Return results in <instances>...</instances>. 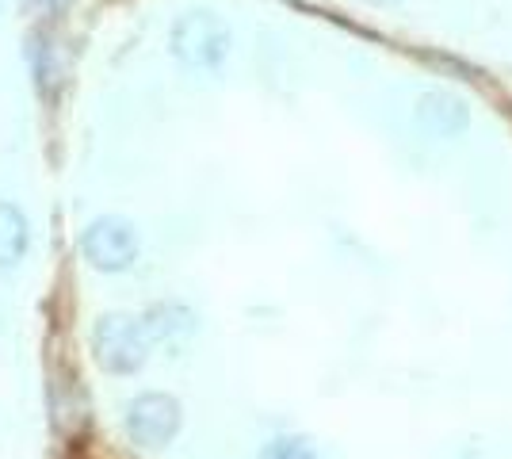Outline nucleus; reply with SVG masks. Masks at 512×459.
Segmentation results:
<instances>
[{
    "label": "nucleus",
    "instance_id": "nucleus-4",
    "mask_svg": "<svg viewBox=\"0 0 512 459\" xmlns=\"http://www.w3.org/2000/svg\"><path fill=\"white\" fill-rule=\"evenodd\" d=\"M127 433L138 448H165L172 444V437L180 433V402L172 394L161 391H146L138 394L134 402H127Z\"/></svg>",
    "mask_w": 512,
    "mask_h": 459
},
{
    "label": "nucleus",
    "instance_id": "nucleus-12",
    "mask_svg": "<svg viewBox=\"0 0 512 459\" xmlns=\"http://www.w3.org/2000/svg\"><path fill=\"white\" fill-rule=\"evenodd\" d=\"M463 459H478V456H474V452H467V456H463Z\"/></svg>",
    "mask_w": 512,
    "mask_h": 459
},
{
    "label": "nucleus",
    "instance_id": "nucleus-13",
    "mask_svg": "<svg viewBox=\"0 0 512 459\" xmlns=\"http://www.w3.org/2000/svg\"><path fill=\"white\" fill-rule=\"evenodd\" d=\"M0 16H4V0H0Z\"/></svg>",
    "mask_w": 512,
    "mask_h": 459
},
{
    "label": "nucleus",
    "instance_id": "nucleus-5",
    "mask_svg": "<svg viewBox=\"0 0 512 459\" xmlns=\"http://www.w3.org/2000/svg\"><path fill=\"white\" fill-rule=\"evenodd\" d=\"M417 123L432 138H459L470 127V108L451 92H425L417 100Z\"/></svg>",
    "mask_w": 512,
    "mask_h": 459
},
{
    "label": "nucleus",
    "instance_id": "nucleus-9",
    "mask_svg": "<svg viewBox=\"0 0 512 459\" xmlns=\"http://www.w3.org/2000/svg\"><path fill=\"white\" fill-rule=\"evenodd\" d=\"M256 459H314V448L302 437H279L272 444H264V452Z\"/></svg>",
    "mask_w": 512,
    "mask_h": 459
},
{
    "label": "nucleus",
    "instance_id": "nucleus-1",
    "mask_svg": "<svg viewBox=\"0 0 512 459\" xmlns=\"http://www.w3.org/2000/svg\"><path fill=\"white\" fill-rule=\"evenodd\" d=\"M169 50L172 58L192 73H218L234 50V31L222 16L195 8V12H184L172 20Z\"/></svg>",
    "mask_w": 512,
    "mask_h": 459
},
{
    "label": "nucleus",
    "instance_id": "nucleus-7",
    "mask_svg": "<svg viewBox=\"0 0 512 459\" xmlns=\"http://www.w3.org/2000/svg\"><path fill=\"white\" fill-rule=\"evenodd\" d=\"M27 66L35 77V88L43 96H54V88L62 85V62H58V46L46 31H31L27 35Z\"/></svg>",
    "mask_w": 512,
    "mask_h": 459
},
{
    "label": "nucleus",
    "instance_id": "nucleus-10",
    "mask_svg": "<svg viewBox=\"0 0 512 459\" xmlns=\"http://www.w3.org/2000/svg\"><path fill=\"white\" fill-rule=\"evenodd\" d=\"M23 4H27L35 16H50V12H58V8H62V0H23Z\"/></svg>",
    "mask_w": 512,
    "mask_h": 459
},
{
    "label": "nucleus",
    "instance_id": "nucleus-11",
    "mask_svg": "<svg viewBox=\"0 0 512 459\" xmlns=\"http://www.w3.org/2000/svg\"><path fill=\"white\" fill-rule=\"evenodd\" d=\"M371 4H394V0H371Z\"/></svg>",
    "mask_w": 512,
    "mask_h": 459
},
{
    "label": "nucleus",
    "instance_id": "nucleus-6",
    "mask_svg": "<svg viewBox=\"0 0 512 459\" xmlns=\"http://www.w3.org/2000/svg\"><path fill=\"white\" fill-rule=\"evenodd\" d=\"M146 333H150L153 345H165V349H184L199 329L195 310H188L184 303H157L142 314Z\"/></svg>",
    "mask_w": 512,
    "mask_h": 459
},
{
    "label": "nucleus",
    "instance_id": "nucleus-2",
    "mask_svg": "<svg viewBox=\"0 0 512 459\" xmlns=\"http://www.w3.org/2000/svg\"><path fill=\"white\" fill-rule=\"evenodd\" d=\"M150 333L142 318H130V314H104L96 326H92V352H96V364L111 375H134L146 368L150 360Z\"/></svg>",
    "mask_w": 512,
    "mask_h": 459
},
{
    "label": "nucleus",
    "instance_id": "nucleus-8",
    "mask_svg": "<svg viewBox=\"0 0 512 459\" xmlns=\"http://www.w3.org/2000/svg\"><path fill=\"white\" fill-rule=\"evenodd\" d=\"M31 226L16 203H0V268H16L27 257Z\"/></svg>",
    "mask_w": 512,
    "mask_h": 459
},
{
    "label": "nucleus",
    "instance_id": "nucleus-3",
    "mask_svg": "<svg viewBox=\"0 0 512 459\" xmlns=\"http://www.w3.org/2000/svg\"><path fill=\"white\" fill-rule=\"evenodd\" d=\"M81 253L100 272H127L138 261V230L123 215L92 219L81 234Z\"/></svg>",
    "mask_w": 512,
    "mask_h": 459
}]
</instances>
